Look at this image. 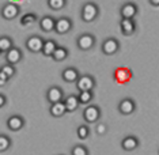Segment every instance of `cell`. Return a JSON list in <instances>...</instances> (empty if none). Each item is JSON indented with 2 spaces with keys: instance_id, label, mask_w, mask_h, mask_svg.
I'll return each instance as SVG.
<instances>
[{
  "instance_id": "d4e9b609",
  "label": "cell",
  "mask_w": 159,
  "mask_h": 155,
  "mask_svg": "<svg viewBox=\"0 0 159 155\" xmlns=\"http://www.w3.org/2000/svg\"><path fill=\"white\" fill-rule=\"evenodd\" d=\"M35 22H37V16H35V14H33V12H29L20 18V25H22V26H26V27L35 23Z\"/></svg>"
},
{
  "instance_id": "4dcf8cb0",
  "label": "cell",
  "mask_w": 159,
  "mask_h": 155,
  "mask_svg": "<svg viewBox=\"0 0 159 155\" xmlns=\"http://www.w3.org/2000/svg\"><path fill=\"white\" fill-rule=\"evenodd\" d=\"M106 131H107V127L105 124H98L97 125V133H98V135H105Z\"/></svg>"
},
{
  "instance_id": "d6986e66",
  "label": "cell",
  "mask_w": 159,
  "mask_h": 155,
  "mask_svg": "<svg viewBox=\"0 0 159 155\" xmlns=\"http://www.w3.org/2000/svg\"><path fill=\"white\" fill-rule=\"evenodd\" d=\"M121 147L125 151H133L139 147V139L136 136H126L121 142Z\"/></svg>"
},
{
  "instance_id": "7402d4cb",
  "label": "cell",
  "mask_w": 159,
  "mask_h": 155,
  "mask_svg": "<svg viewBox=\"0 0 159 155\" xmlns=\"http://www.w3.org/2000/svg\"><path fill=\"white\" fill-rule=\"evenodd\" d=\"M52 57L55 61H64L68 57V50L64 48V46H59L57 45V48L55 49V52L52 53Z\"/></svg>"
},
{
  "instance_id": "277c9868",
  "label": "cell",
  "mask_w": 159,
  "mask_h": 155,
  "mask_svg": "<svg viewBox=\"0 0 159 155\" xmlns=\"http://www.w3.org/2000/svg\"><path fill=\"white\" fill-rule=\"evenodd\" d=\"M76 87L79 91L83 90H93L95 87V79L91 75H79V78L76 79Z\"/></svg>"
},
{
  "instance_id": "8992f818",
  "label": "cell",
  "mask_w": 159,
  "mask_h": 155,
  "mask_svg": "<svg viewBox=\"0 0 159 155\" xmlns=\"http://www.w3.org/2000/svg\"><path fill=\"white\" fill-rule=\"evenodd\" d=\"M2 16L4 18L6 21H12L15 19L19 14V7H18L15 3H7L2 7Z\"/></svg>"
},
{
  "instance_id": "52a82bcc",
  "label": "cell",
  "mask_w": 159,
  "mask_h": 155,
  "mask_svg": "<svg viewBox=\"0 0 159 155\" xmlns=\"http://www.w3.org/2000/svg\"><path fill=\"white\" fill-rule=\"evenodd\" d=\"M71 29H72V21L70 19V18L63 16V18L56 19L55 29H53V30H55L57 34H67Z\"/></svg>"
},
{
  "instance_id": "83f0119b",
  "label": "cell",
  "mask_w": 159,
  "mask_h": 155,
  "mask_svg": "<svg viewBox=\"0 0 159 155\" xmlns=\"http://www.w3.org/2000/svg\"><path fill=\"white\" fill-rule=\"evenodd\" d=\"M11 147V139L6 135H0V153H4Z\"/></svg>"
},
{
  "instance_id": "f546056e",
  "label": "cell",
  "mask_w": 159,
  "mask_h": 155,
  "mask_svg": "<svg viewBox=\"0 0 159 155\" xmlns=\"http://www.w3.org/2000/svg\"><path fill=\"white\" fill-rule=\"evenodd\" d=\"M71 154L72 155H89V150L86 148L84 146H75L74 148H72V151H71Z\"/></svg>"
},
{
  "instance_id": "d6a6232c",
  "label": "cell",
  "mask_w": 159,
  "mask_h": 155,
  "mask_svg": "<svg viewBox=\"0 0 159 155\" xmlns=\"http://www.w3.org/2000/svg\"><path fill=\"white\" fill-rule=\"evenodd\" d=\"M7 103V98L3 94H0V107H3Z\"/></svg>"
},
{
  "instance_id": "30bf717a",
  "label": "cell",
  "mask_w": 159,
  "mask_h": 155,
  "mask_svg": "<svg viewBox=\"0 0 159 155\" xmlns=\"http://www.w3.org/2000/svg\"><path fill=\"white\" fill-rule=\"evenodd\" d=\"M137 6L135 3H125L120 10V15L122 19H133L137 15Z\"/></svg>"
},
{
  "instance_id": "9c48e42d",
  "label": "cell",
  "mask_w": 159,
  "mask_h": 155,
  "mask_svg": "<svg viewBox=\"0 0 159 155\" xmlns=\"http://www.w3.org/2000/svg\"><path fill=\"white\" fill-rule=\"evenodd\" d=\"M135 109H136V103H135V101L131 98H124L118 103V112H120L121 114H124V116L132 114L133 112H135Z\"/></svg>"
},
{
  "instance_id": "4316f807",
  "label": "cell",
  "mask_w": 159,
  "mask_h": 155,
  "mask_svg": "<svg viewBox=\"0 0 159 155\" xmlns=\"http://www.w3.org/2000/svg\"><path fill=\"white\" fill-rule=\"evenodd\" d=\"M67 4V0H48V6L55 11H59V10L64 8Z\"/></svg>"
},
{
  "instance_id": "e0dca14e",
  "label": "cell",
  "mask_w": 159,
  "mask_h": 155,
  "mask_svg": "<svg viewBox=\"0 0 159 155\" xmlns=\"http://www.w3.org/2000/svg\"><path fill=\"white\" fill-rule=\"evenodd\" d=\"M63 102H64V106H66L67 112H70V113H72V112H75L79 107V99H78V95H68L66 97V98H63Z\"/></svg>"
},
{
  "instance_id": "3957f363",
  "label": "cell",
  "mask_w": 159,
  "mask_h": 155,
  "mask_svg": "<svg viewBox=\"0 0 159 155\" xmlns=\"http://www.w3.org/2000/svg\"><path fill=\"white\" fill-rule=\"evenodd\" d=\"M99 117H101V109L97 105H90L83 112V118H84V121L89 122V124L97 122L99 120Z\"/></svg>"
},
{
  "instance_id": "7a4b0ae2",
  "label": "cell",
  "mask_w": 159,
  "mask_h": 155,
  "mask_svg": "<svg viewBox=\"0 0 159 155\" xmlns=\"http://www.w3.org/2000/svg\"><path fill=\"white\" fill-rule=\"evenodd\" d=\"M101 49H102V52L106 56H113L120 50V42H118V39H116V38H106L102 42Z\"/></svg>"
},
{
  "instance_id": "e575fe53",
  "label": "cell",
  "mask_w": 159,
  "mask_h": 155,
  "mask_svg": "<svg viewBox=\"0 0 159 155\" xmlns=\"http://www.w3.org/2000/svg\"><path fill=\"white\" fill-rule=\"evenodd\" d=\"M0 55H2V52H0Z\"/></svg>"
},
{
  "instance_id": "6da1fadb",
  "label": "cell",
  "mask_w": 159,
  "mask_h": 155,
  "mask_svg": "<svg viewBox=\"0 0 159 155\" xmlns=\"http://www.w3.org/2000/svg\"><path fill=\"white\" fill-rule=\"evenodd\" d=\"M82 19H83V22H94V21L98 18L99 15V8H98V6L95 4V3H93V2H89V3H86L84 6L82 7Z\"/></svg>"
},
{
  "instance_id": "cb8c5ba5",
  "label": "cell",
  "mask_w": 159,
  "mask_h": 155,
  "mask_svg": "<svg viewBox=\"0 0 159 155\" xmlns=\"http://www.w3.org/2000/svg\"><path fill=\"white\" fill-rule=\"evenodd\" d=\"M12 46H14V42L10 37H7V35L0 37V52L2 53H6L7 50L10 48H12Z\"/></svg>"
},
{
  "instance_id": "ffe728a7",
  "label": "cell",
  "mask_w": 159,
  "mask_h": 155,
  "mask_svg": "<svg viewBox=\"0 0 159 155\" xmlns=\"http://www.w3.org/2000/svg\"><path fill=\"white\" fill-rule=\"evenodd\" d=\"M55 22H56L55 18L45 15L39 19V27H41V30L46 31V33H48V31H53V29H55Z\"/></svg>"
},
{
  "instance_id": "5bb4252c",
  "label": "cell",
  "mask_w": 159,
  "mask_h": 155,
  "mask_svg": "<svg viewBox=\"0 0 159 155\" xmlns=\"http://www.w3.org/2000/svg\"><path fill=\"white\" fill-rule=\"evenodd\" d=\"M131 78H132V72L129 68L120 67L114 71V79L118 83H126V82L131 80Z\"/></svg>"
},
{
  "instance_id": "7c38bea8",
  "label": "cell",
  "mask_w": 159,
  "mask_h": 155,
  "mask_svg": "<svg viewBox=\"0 0 159 155\" xmlns=\"http://www.w3.org/2000/svg\"><path fill=\"white\" fill-rule=\"evenodd\" d=\"M64 98V93L63 90L57 86H52V87L48 89L46 91V99L49 101V103H55V102H59V101H63Z\"/></svg>"
},
{
  "instance_id": "f1b7e54d",
  "label": "cell",
  "mask_w": 159,
  "mask_h": 155,
  "mask_svg": "<svg viewBox=\"0 0 159 155\" xmlns=\"http://www.w3.org/2000/svg\"><path fill=\"white\" fill-rule=\"evenodd\" d=\"M76 135L79 139H87L90 135V128L87 125H80V127H78V129H76Z\"/></svg>"
},
{
  "instance_id": "ac0fdd59",
  "label": "cell",
  "mask_w": 159,
  "mask_h": 155,
  "mask_svg": "<svg viewBox=\"0 0 159 155\" xmlns=\"http://www.w3.org/2000/svg\"><path fill=\"white\" fill-rule=\"evenodd\" d=\"M49 112L53 117H61L67 113V109L64 106V102L63 101H59V102H55V103H50V107H49Z\"/></svg>"
},
{
  "instance_id": "44dd1931",
  "label": "cell",
  "mask_w": 159,
  "mask_h": 155,
  "mask_svg": "<svg viewBox=\"0 0 159 155\" xmlns=\"http://www.w3.org/2000/svg\"><path fill=\"white\" fill-rule=\"evenodd\" d=\"M57 48V44L56 41H53V39H48V41H44V44H42V55L44 56H52V53L55 52V49Z\"/></svg>"
},
{
  "instance_id": "836d02e7",
  "label": "cell",
  "mask_w": 159,
  "mask_h": 155,
  "mask_svg": "<svg viewBox=\"0 0 159 155\" xmlns=\"http://www.w3.org/2000/svg\"><path fill=\"white\" fill-rule=\"evenodd\" d=\"M150 3L152 4L154 7H158L159 6V0H150Z\"/></svg>"
},
{
  "instance_id": "2e32d148",
  "label": "cell",
  "mask_w": 159,
  "mask_h": 155,
  "mask_svg": "<svg viewBox=\"0 0 159 155\" xmlns=\"http://www.w3.org/2000/svg\"><path fill=\"white\" fill-rule=\"evenodd\" d=\"M61 78H63V80L67 82V83H75L76 79L79 78V72H78L76 68L68 67L61 72Z\"/></svg>"
},
{
  "instance_id": "8fae6325",
  "label": "cell",
  "mask_w": 159,
  "mask_h": 155,
  "mask_svg": "<svg viewBox=\"0 0 159 155\" xmlns=\"http://www.w3.org/2000/svg\"><path fill=\"white\" fill-rule=\"evenodd\" d=\"M42 44H44V39L39 37V35H31L26 41V48L33 53H38L42 49Z\"/></svg>"
},
{
  "instance_id": "ba28073f",
  "label": "cell",
  "mask_w": 159,
  "mask_h": 155,
  "mask_svg": "<svg viewBox=\"0 0 159 155\" xmlns=\"http://www.w3.org/2000/svg\"><path fill=\"white\" fill-rule=\"evenodd\" d=\"M22 57H23L22 50L19 48H16V46H12V48H10L6 52V61L8 64H12V66L19 63V61L22 60Z\"/></svg>"
},
{
  "instance_id": "484cf974",
  "label": "cell",
  "mask_w": 159,
  "mask_h": 155,
  "mask_svg": "<svg viewBox=\"0 0 159 155\" xmlns=\"http://www.w3.org/2000/svg\"><path fill=\"white\" fill-rule=\"evenodd\" d=\"M0 71H2L3 74H4L8 78V79H11V78L14 76V75L16 74L15 66H12V64H8V63H7V64H4V66H3L2 68H0Z\"/></svg>"
},
{
  "instance_id": "5b68a950",
  "label": "cell",
  "mask_w": 159,
  "mask_h": 155,
  "mask_svg": "<svg viewBox=\"0 0 159 155\" xmlns=\"http://www.w3.org/2000/svg\"><path fill=\"white\" fill-rule=\"evenodd\" d=\"M76 44H78V48L80 50H90L94 45H95V37H94L93 34L84 33V34H82L78 37Z\"/></svg>"
},
{
  "instance_id": "1f68e13d",
  "label": "cell",
  "mask_w": 159,
  "mask_h": 155,
  "mask_svg": "<svg viewBox=\"0 0 159 155\" xmlns=\"http://www.w3.org/2000/svg\"><path fill=\"white\" fill-rule=\"evenodd\" d=\"M8 80H10V79L7 78V76H6L4 74H3L2 71H0V87H3V86H6V83H7V82H8Z\"/></svg>"
},
{
  "instance_id": "603a6c76",
  "label": "cell",
  "mask_w": 159,
  "mask_h": 155,
  "mask_svg": "<svg viewBox=\"0 0 159 155\" xmlns=\"http://www.w3.org/2000/svg\"><path fill=\"white\" fill-rule=\"evenodd\" d=\"M94 98V93L93 90H83V91H79V95H78V99H79V103L82 105H87L90 103Z\"/></svg>"
},
{
  "instance_id": "4fadbf2b",
  "label": "cell",
  "mask_w": 159,
  "mask_h": 155,
  "mask_svg": "<svg viewBox=\"0 0 159 155\" xmlns=\"http://www.w3.org/2000/svg\"><path fill=\"white\" fill-rule=\"evenodd\" d=\"M7 127H8V129H11V131H14V132L20 131V129L25 127L23 117L19 116V114H14V116L8 117V120H7Z\"/></svg>"
},
{
  "instance_id": "9a60e30c",
  "label": "cell",
  "mask_w": 159,
  "mask_h": 155,
  "mask_svg": "<svg viewBox=\"0 0 159 155\" xmlns=\"http://www.w3.org/2000/svg\"><path fill=\"white\" fill-rule=\"evenodd\" d=\"M120 29L124 35H132L136 31V23L133 19H122L120 21Z\"/></svg>"
}]
</instances>
